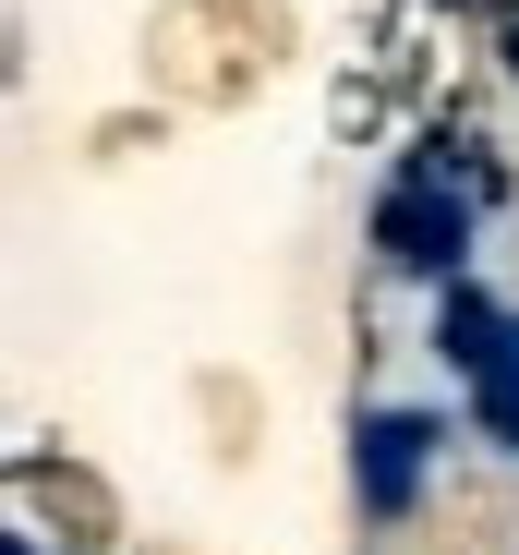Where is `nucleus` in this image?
Wrapping results in <instances>:
<instances>
[{
  "instance_id": "nucleus-3",
  "label": "nucleus",
  "mask_w": 519,
  "mask_h": 555,
  "mask_svg": "<svg viewBox=\"0 0 519 555\" xmlns=\"http://www.w3.org/2000/svg\"><path fill=\"white\" fill-rule=\"evenodd\" d=\"M471 399H483V435H495V447H519V314H507V338L471 362Z\"/></svg>"
},
{
  "instance_id": "nucleus-1",
  "label": "nucleus",
  "mask_w": 519,
  "mask_h": 555,
  "mask_svg": "<svg viewBox=\"0 0 519 555\" xmlns=\"http://www.w3.org/2000/svg\"><path fill=\"white\" fill-rule=\"evenodd\" d=\"M375 242H387L399 266H423V278H447L459 242H471V169H459V157H411V169L387 181V206H375Z\"/></svg>"
},
{
  "instance_id": "nucleus-4",
  "label": "nucleus",
  "mask_w": 519,
  "mask_h": 555,
  "mask_svg": "<svg viewBox=\"0 0 519 555\" xmlns=\"http://www.w3.org/2000/svg\"><path fill=\"white\" fill-rule=\"evenodd\" d=\"M436 338H447V362H459V375H471V362H483V350L507 338V314H495L483 291H447V302H436Z\"/></svg>"
},
{
  "instance_id": "nucleus-2",
  "label": "nucleus",
  "mask_w": 519,
  "mask_h": 555,
  "mask_svg": "<svg viewBox=\"0 0 519 555\" xmlns=\"http://www.w3.org/2000/svg\"><path fill=\"white\" fill-rule=\"evenodd\" d=\"M423 459H436V423H423V411H375L363 423V507L375 519H399L423 495Z\"/></svg>"
},
{
  "instance_id": "nucleus-5",
  "label": "nucleus",
  "mask_w": 519,
  "mask_h": 555,
  "mask_svg": "<svg viewBox=\"0 0 519 555\" xmlns=\"http://www.w3.org/2000/svg\"><path fill=\"white\" fill-rule=\"evenodd\" d=\"M507 61H519V25H507Z\"/></svg>"
}]
</instances>
